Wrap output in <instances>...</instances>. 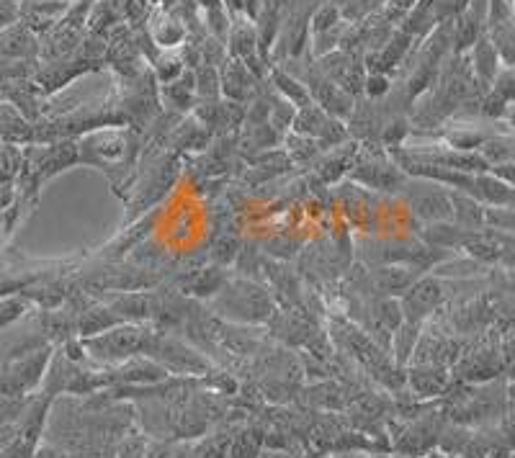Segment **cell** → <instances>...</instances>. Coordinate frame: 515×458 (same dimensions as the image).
<instances>
[{
  "label": "cell",
  "mask_w": 515,
  "mask_h": 458,
  "mask_svg": "<svg viewBox=\"0 0 515 458\" xmlns=\"http://www.w3.org/2000/svg\"><path fill=\"white\" fill-rule=\"evenodd\" d=\"M24 168V155L16 145H0V183H11Z\"/></svg>",
  "instance_id": "obj_23"
},
{
  "label": "cell",
  "mask_w": 515,
  "mask_h": 458,
  "mask_svg": "<svg viewBox=\"0 0 515 458\" xmlns=\"http://www.w3.org/2000/svg\"><path fill=\"white\" fill-rule=\"evenodd\" d=\"M21 19V0H0V31L8 26L19 24Z\"/></svg>",
  "instance_id": "obj_30"
},
{
  "label": "cell",
  "mask_w": 515,
  "mask_h": 458,
  "mask_svg": "<svg viewBox=\"0 0 515 458\" xmlns=\"http://www.w3.org/2000/svg\"><path fill=\"white\" fill-rule=\"evenodd\" d=\"M158 296L152 294H119L111 299V312L124 322H142L158 317Z\"/></svg>",
  "instance_id": "obj_7"
},
{
  "label": "cell",
  "mask_w": 515,
  "mask_h": 458,
  "mask_svg": "<svg viewBox=\"0 0 515 458\" xmlns=\"http://www.w3.org/2000/svg\"><path fill=\"white\" fill-rule=\"evenodd\" d=\"M469 0H436V16L443 19V16H461L467 11Z\"/></svg>",
  "instance_id": "obj_32"
},
{
  "label": "cell",
  "mask_w": 515,
  "mask_h": 458,
  "mask_svg": "<svg viewBox=\"0 0 515 458\" xmlns=\"http://www.w3.org/2000/svg\"><path fill=\"white\" fill-rule=\"evenodd\" d=\"M418 327L420 325H412V322H402V325L394 330V361L397 363L410 361L412 353H415V343L420 340Z\"/></svg>",
  "instance_id": "obj_20"
},
{
  "label": "cell",
  "mask_w": 515,
  "mask_h": 458,
  "mask_svg": "<svg viewBox=\"0 0 515 458\" xmlns=\"http://www.w3.org/2000/svg\"><path fill=\"white\" fill-rule=\"evenodd\" d=\"M258 458H291L289 453L281 451V448H261V453H258Z\"/></svg>",
  "instance_id": "obj_34"
},
{
  "label": "cell",
  "mask_w": 515,
  "mask_h": 458,
  "mask_svg": "<svg viewBox=\"0 0 515 458\" xmlns=\"http://www.w3.org/2000/svg\"><path fill=\"white\" fill-rule=\"evenodd\" d=\"M346 137H348L346 124H343L340 119H335V116H330V119L325 121V127H322V134L317 137V145H320V152L330 150V147L343 145V139Z\"/></svg>",
  "instance_id": "obj_24"
},
{
  "label": "cell",
  "mask_w": 515,
  "mask_h": 458,
  "mask_svg": "<svg viewBox=\"0 0 515 458\" xmlns=\"http://www.w3.org/2000/svg\"><path fill=\"white\" fill-rule=\"evenodd\" d=\"M119 317H116L111 309L106 307H93L88 312L80 314L78 320V330H80V338H93V335H101V332L111 330L114 325H119Z\"/></svg>",
  "instance_id": "obj_14"
},
{
  "label": "cell",
  "mask_w": 515,
  "mask_h": 458,
  "mask_svg": "<svg viewBox=\"0 0 515 458\" xmlns=\"http://www.w3.org/2000/svg\"><path fill=\"white\" fill-rule=\"evenodd\" d=\"M497 173L503 175V178H508V181L515 183V165H505V168H500Z\"/></svg>",
  "instance_id": "obj_35"
},
{
  "label": "cell",
  "mask_w": 515,
  "mask_h": 458,
  "mask_svg": "<svg viewBox=\"0 0 515 458\" xmlns=\"http://www.w3.org/2000/svg\"><path fill=\"white\" fill-rule=\"evenodd\" d=\"M222 286H225V271L222 268H204V271H196L188 278L183 289L196 296H217Z\"/></svg>",
  "instance_id": "obj_17"
},
{
  "label": "cell",
  "mask_w": 515,
  "mask_h": 458,
  "mask_svg": "<svg viewBox=\"0 0 515 458\" xmlns=\"http://www.w3.org/2000/svg\"><path fill=\"white\" fill-rule=\"evenodd\" d=\"M415 3H418V0H387L384 6H387V13L392 19H400V16H407V13L415 8Z\"/></svg>",
  "instance_id": "obj_33"
},
{
  "label": "cell",
  "mask_w": 515,
  "mask_h": 458,
  "mask_svg": "<svg viewBox=\"0 0 515 458\" xmlns=\"http://www.w3.org/2000/svg\"><path fill=\"white\" fill-rule=\"evenodd\" d=\"M358 181H364L366 186L371 188H394L400 183V170L392 168V165H382V163H366L361 165L358 170H353Z\"/></svg>",
  "instance_id": "obj_16"
},
{
  "label": "cell",
  "mask_w": 515,
  "mask_h": 458,
  "mask_svg": "<svg viewBox=\"0 0 515 458\" xmlns=\"http://www.w3.org/2000/svg\"><path fill=\"white\" fill-rule=\"evenodd\" d=\"M255 80L258 78H255L253 70H250L243 60H230L227 65H222V78H219V83H222V93H225L227 98H232V101H240V98L248 96V93L253 91Z\"/></svg>",
  "instance_id": "obj_10"
},
{
  "label": "cell",
  "mask_w": 515,
  "mask_h": 458,
  "mask_svg": "<svg viewBox=\"0 0 515 458\" xmlns=\"http://www.w3.org/2000/svg\"><path fill=\"white\" fill-rule=\"evenodd\" d=\"M49 361H52V348L49 345H39V348L8 358L0 366V397H34V392L42 386L44 376H47Z\"/></svg>",
  "instance_id": "obj_2"
},
{
  "label": "cell",
  "mask_w": 515,
  "mask_h": 458,
  "mask_svg": "<svg viewBox=\"0 0 515 458\" xmlns=\"http://www.w3.org/2000/svg\"><path fill=\"white\" fill-rule=\"evenodd\" d=\"M273 85H276V91L281 93V98H286L289 103H294L297 109H304V106H309L312 103V96H309V91L304 88L299 80H294L291 75L286 73H273Z\"/></svg>",
  "instance_id": "obj_19"
},
{
  "label": "cell",
  "mask_w": 515,
  "mask_h": 458,
  "mask_svg": "<svg viewBox=\"0 0 515 458\" xmlns=\"http://www.w3.org/2000/svg\"><path fill=\"white\" fill-rule=\"evenodd\" d=\"M343 26V13L340 8L335 6H325L315 13V19H312V34H328V31H335Z\"/></svg>",
  "instance_id": "obj_25"
},
{
  "label": "cell",
  "mask_w": 515,
  "mask_h": 458,
  "mask_svg": "<svg viewBox=\"0 0 515 458\" xmlns=\"http://www.w3.org/2000/svg\"><path fill=\"white\" fill-rule=\"evenodd\" d=\"M474 70L482 80L495 78L497 70V49L490 39H479L477 47H474Z\"/></svg>",
  "instance_id": "obj_21"
},
{
  "label": "cell",
  "mask_w": 515,
  "mask_h": 458,
  "mask_svg": "<svg viewBox=\"0 0 515 458\" xmlns=\"http://www.w3.org/2000/svg\"><path fill=\"white\" fill-rule=\"evenodd\" d=\"M214 309L232 322L258 325V322H266L273 317V299L266 289L243 278V281H235V284L219 289Z\"/></svg>",
  "instance_id": "obj_3"
},
{
  "label": "cell",
  "mask_w": 515,
  "mask_h": 458,
  "mask_svg": "<svg viewBox=\"0 0 515 458\" xmlns=\"http://www.w3.org/2000/svg\"><path fill=\"white\" fill-rule=\"evenodd\" d=\"M364 91L369 93L371 98H379L389 91V78L384 73H371L369 78L364 80Z\"/></svg>",
  "instance_id": "obj_31"
},
{
  "label": "cell",
  "mask_w": 515,
  "mask_h": 458,
  "mask_svg": "<svg viewBox=\"0 0 515 458\" xmlns=\"http://www.w3.org/2000/svg\"><path fill=\"white\" fill-rule=\"evenodd\" d=\"M165 101L168 106L178 111H186L194 106V98H196V83H194V75H186L183 80H173V83L165 85L163 91Z\"/></svg>",
  "instance_id": "obj_18"
},
{
  "label": "cell",
  "mask_w": 515,
  "mask_h": 458,
  "mask_svg": "<svg viewBox=\"0 0 515 458\" xmlns=\"http://www.w3.org/2000/svg\"><path fill=\"white\" fill-rule=\"evenodd\" d=\"M289 150H291V157L294 160H312L315 155H320V145H315L309 137H302V134H294V137H289Z\"/></svg>",
  "instance_id": "obj_27"
},
{
  "label": "cell",
  "mask_w": 515,
  "mask_h": 458,
  "mask_svg": "<svg viewBox=\"0 0 515 458\" xmlns=\"http://www.w3.org/2000/svg\"><path fill=\"white\" fill-rule=\"evenodd\" d=\"M374 284L387 296L405 294L415 284V271L410 266H382L374 271Z\"/></svg>",
  "instance_id": "obj_12"
},
{
  "label": "cell",
  "mask_w": 515,
  "mask_h": 458,
  "mask_svg": "<svg viewBox=\"0 0 515 458\" xmlns=\"http://www.w3.org/2000/svg\"><path fill=\"white\" fill-rule=\"evenodd\" d=\"M410 206L418 217L446 219L451 217V196L438 186H423V191L412 193Z\"/></svg>",
  "instance_id": "obj_9"
},
{
  "label": "cell",
  "mask_w": 515,
  "mask_h": 458,
  "mask_svg": "<svg viewBox=\"0 0 515 458\" xmlns=\"http://www.w3.org/2000/svg\"><path fill=\"white\" fill-rule=\"evenodd\" d=\"M405 381L418 397L431 399L446 392L449 386V371L446 366H433V363H415L405 374Z\"/></svg>",
  "instance_id": "obj_6"
},
{
  "label": "cell",
  "mask_w": 515,
  "mask_h": 458,
  "mask_svg": "<svg viewBox=\"0 0 515 458\" xmlns=\"http://www.w3.org/2000/svg\"><path fill=\"white\" fill-rule=\"evenodd\" d=\"M304 458H325V453H309V456H304Z\"/></svg>",
  "instance_id": "obj_37"
},
{
  "label": "cell",
  "mask_w": 515,
  "mask_h": 458,
  "mask_svg": "<svg viewBox=\"0 0 515 458\" xmlns=\"http://www.w3.org/2000/svg\"><path fill=\"white\" fill-rule=\"evenodd\" d=\"M147 356L155 358L165 371H178V374H204L209 368V361L199 356L194 348H188L178 340H163L158 335H155V343Z\"/></svg>",
  "instance_id": "obj_4"
},
{
  "label": "cell",
  "mask_w": 515,
  "mask_h": 458,
  "mask_svg": "<svg viewBox=\"0 0 515 458\" xmlns=\"http://www.w3.org/2000/svg\"><path fill=\"white\" fill-rule=\"evenodd\" d=\"M441 286L433 281V278H425V281H415L410 289L402 294V317L405 322H412V325H420V322L438 307L441 302Z\"/></svg>",
  "instance_id": "obj_5"
},
{
  "label": "cell",
  "mask_w": 515,
  "mask_h": 458,
  "mask_svg": "<svg viewBox=\"0 0 515 458\" xmlns=\"http://www.w3.org/2000/svg\"><path fill=\"white\" fill-rule=\"evenodd\" d=\"M34 49V39H31L29 29L26 26L13 24L8 29L0 31V57H26Z\"/></svg>",
  "instance_id": "obj_13"
},
{
  "label": "cell",
  "mask_w": 515,
  "mask_h": 458,
  "mask_svg": "<svg viewBox=\"0 0 515 458\" xmlns=\"http://www.w3.org/2000/svg\"><path fill=\"white\" fill-rule=\"evenodd\" d=\"M333 458H366V456H361L358 451H343V453H338V456H333Z\"/></svg>",
  "instance_id": "obj_36"
},
{
  "label": "cell",
  "mask_w": 515,
  "mask_h": 458,
  "mask_svg": "<svg viewBox=\"0 0 515 458\" xmlns=\"http://www.w3.org/2000/svg\"><path fill=\"white\" fill-rule=\"evenodd\" d=\"M181 70H183V62L178 60L176 55H165L158 65V78L168 85V83H173V80H178Z\"/></svg>",
  "instance_id": "obj_29"
},
{
  "label": "cell",
  "mask_w": 515,
  "mask_h": 458,
  "mask_svg": "<svg viewBox=\"0 0 515 458\" xmlns=\"http://www.w3.org/2000/svg\"><path fill=\"white\" fill-rule=\"evenodd\" d=\"M0 142L3 145H26L34 142V127L13 103H0Z\"/></svg>",
  "instance_id": "obj_8"
},
{
  "label": "cell",
  "mask_w": 515,
  "mask_h": 458,
  "mask_svg": "<svg viewBox=\"0 0 515 458\" xmlns=\"http://www.w3.org/2000/svg\"><path fill=\"white\" fill-rule=\"evenodd\" d=\"M387 0H351L346 8H343V19H351V21H358L364 19V16H371V13L376 11V8H382Z\"/></svg>",
  "instance_id": "obj_28"
},
{
  "label": "cell",
  "mask_w": 515,
  "mask_h": 458,
  "mask_svg": "<svg viewBox=\"0 0 515 458\" xmlns=\"http://www.w3.org/2000/svg\"><path fill=\"white\" fill-rule=\"evenodd\" d=\"M155 343V332L145 330L137 322H119L111 330L101 332V335H93V338H83L85 353L93 358V361L101 363H124L129 358L147 356Z\"/></svg>",
  "instance_id": "obj_1"
},
{
  "label": "cell",
  "mask_w": 515,
  "mask_h": 458,
  "mask_svg": "<svg viewBox=\"0 0 515 458\" xmlns=\"http://www.w3.org/2000/svg\"><path fill=\"white\" fill-rule=\"evenodd\" d=\"M451 214L464 224H479L482 222V209L474 201L464 199V196H451Z\"/></svg>",
  "instance_id": "obj_26"
},
{
  "label": "cell",
  "mask_w": 515,
  "mask_h": 458,
  "mask_svg": "<svg viewBox=\"0 0 515 458\" xmlns=\"http://www.w3.org/2000/svg\"><path fill=\"white\" fill-rule=\"evenodd\" d=\"M263 448V433L258 430H243L235 435L230 443V456L227 458H258Z\"/></svg>",
  "instance_id": "obj_22"
},
{
  "label": "cell",
  "mask_w": 515,
  "mask_h": 458,
  "mask_svg": "<svg viewBox=\"0 0 515 458\" xmlns=\"http://www.w3.org/2000/svg\"><path fill=\"white\" fill-rule=\"evenodd\" d=\"M230 55L232 60H243L245 65L258 60V26L250 21H232L230 26Z\"/></svg>",
  "instance_id": "obj_11"
},
{
  "label": "cell",
  "mask_w": 515,
  "mask_h": 458,
  "mask_svg": "<svg viewBox=\"0 0 515 458\" xmlns=\"http://www.w3.org/2000/svg\"><path fill=\"white\" fill-rule=\"evenodd\" d=\"M328 119L330 116L325 114L317 103H309V106H304V109H297V116H294V121H291V129H294V134L315 139L322 134V127H325V121Z\"/></svg>",
  "instance_id": "obj_15"
}]
</instances>
